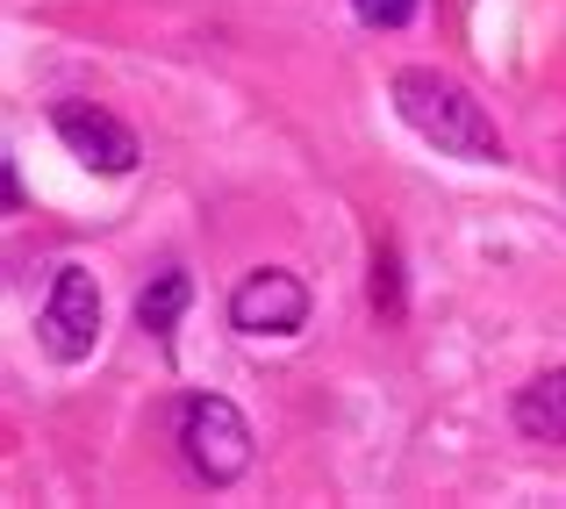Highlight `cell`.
<instances>
[{
	"label": "cell",
	"instance_id": "1",
	"mask_svg": "<svg viewBox=\"0 0 566 509\" xmlns=\"http://www.w3.org/2000/svg\"><path fill=\"white\" fill-rule=\"evenodd\" d=\"M395 115L416 129L423 144H438L444 158H473V166H495L502 158V129H495V115L473 101V86H459L452 72H438V65H401L395 72Z\"/></svg>",
	"mask_w": 566,
	"mask_h": 509
},
{
	"label": "cell",
	"instance_id": "2",
	"mask_svg": "<svg viewBox=\"0 0 566 509\" xmlns=\"http://www.w3.org/2000/svg\"><path fill=\"white\" fill-rule=\"evenodd\" d=\"M180 453L208 488H230L251 467V424L230 395H187L180 402Z\"/></svg>",
	"mask_w": 566,
	"mask_h": 509
},
{
	"label": "cell",
	"instance_id": "3",
	"mask_svg": "<svg viewBox=\"0 0 566 509\" xmlns=\"http://www.w3.org/2000/svg\"><path fill=\"white\" fill-rule=\"evenodd\" d=\"M36 344L51 366H80V359H94L101 344V288L86 266H57L51 273V302H43L36 316Z\"/></svg>",
	"mask_w": 566,
	"mask_h": 509
},
{
	"label": "cell",
	"instance_id": "4",
	"mask_svg": "<svg viewBox=\"0 0 566 509\" xmlns=\"http://www.w3.org/2000/svg\"><path fill=\"white\" fill-rule=\"evenodd\" d=\"M51 129H57V144H65V152L80 158L86 173H101V179L137 173V158H144L137 129L115 123V115L94 108V101H57V108H51Z\"/></svg>",
	"mask_w": 566,
	"mask_h": 509
},
{
	"label": "cell",
	"instance_id": "5",
	"mask_svg": "<svg viewBox=\"0 0 566 509\" xmlns=\"http://www.w3.org/2000/svg\"><path fill=\"white\" fill-rule=\"evenodd\" d=\"M230 323L244 337H294V331H308L302 273H287V266H259V273H244L237 294H230Z\"/></svg>",
	"mask_w": 566,
	"mask_h": 509
},
{
	"label": "cell",
	"instance_id": "6",
	"mask_svg": "<svg viewBox=\"0 0 566 509\" xmlns=\"http://www.w3.org/2000/svg\"><path fill=\"white\" fill-rule=\"evenodd\" d=\"M516 430L538 445H566V366L538 373L531 387H516Z\"/></svg>",
	"mask_w": 566,
	"mask_h": 509
},
{
	"label": "cell",
	"instance_id": "7",
	"mask_svg": "<svg viewBox=\"0 0 566 509\" xmlns=\"http://www.w3.org/2000/svg\"><path fill=\"white\" fill-rule=\"evenodd\" d=\"M187 302H193V280L180 273V266L151 273V288L137 294V331H151L158 344H172V331H180V316H187Z\"/></svg>",
	"mask_w": 566,
	"mask_h": 509
},
{
	"label": "cell",
	"instance_id": "8",
	"mask_svg": "<svg viewBox=\"0 0 566 509\" xmlns=\"http://www.w3.org/2000/svg\"><path fill=\"white\" fill-rule=\"evenodd\" d=\"M374 309L401 316V280H395V251H374Z\"/></svg>",
	"mask_w": 566,
	"mask_h": 509
},
{
	"label": "cell",
	"instance_id": "9",
	"mask_svg": "<svg viewBox=\"0 0 566 509\" xmlns=\"http://www.w3.org/2000/svg\"><path fill=\"white\" fill-rule=\"evenodd\" d=\"M352 8H359V22H366V29H401L416 8H423V0H352Z\"/></svg>",
	"mask_w": 566,
	"mask_h": 509
}]
</instances>
